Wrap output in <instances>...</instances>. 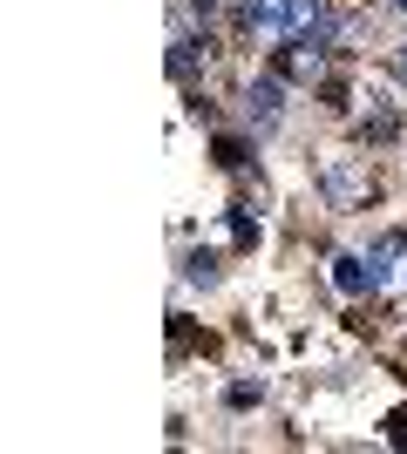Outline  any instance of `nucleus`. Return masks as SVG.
I'll return each instance as SVG.
<instances>
[{"instance_id": "1a4fd4ad", "label": "nucleus", "mask_w": 407, "mask_h": 454, "mask_svg": "<svg viewBox=\"0 0 407 454\" xmlns=\"http://www.w3.org/2000/svg\"><path fill=\"white\" fill-rule=\"evenodd\" d=\"M191 7H197V14H211V7H217V0H191Z\"/></svg>"}, {"instance_id": "0eeeda50", "label": "nucleus", "mask_w": 407, "mask_h": 454, "mask_svg": "<svg viewBox=\"0 0 407 454\" xmlns=\"http://www.w3.org/2000/svg\"><path fill=\"white\" fill-rule=\"evenodd\" d=\"M191 278H197V285L217 278V258H211V251H197V258H191Z\"/></svg>"}, {"instance_id": "39448f33", "label": "nucleus", "mask_w": 407, "mask_h": 454, "mask_svg": "<svg viewBox=\"0 0 407 454\" xmlns=\"http://www.w3.org/2000/svg\"><path fill=\"white\" fill-rule=\"evenodd\" d=\"M170 75H176V82L197 75V41H176V48H170Z\"/></svg>"}, {"instance_id": "f03ea898", "label": "nucleus", "mask_w": 407, "mask_h": 454, "mask_svg": "<svg viewBox=\"0 0 407 454\" xmlns=\"http://www.w3.org/2000/svg\"><path fill=\"white\" fill-rule=\"evenodd\" d=\"M333 285L347 292V299H360V292H380V271H373V258H333Z\"/></svg>"}, {"instance_id": "423d86ee", "label": "nucleus", "mask_w": 407, "mask_h": 454, "mask_svg": "<svg viewBox=\"0 0 407 454\" xmlns=\"http://www.w3.org/2000/svg\"><path fill=\"white\" fill-rule=\"evenodd\" d=\"M333 197H360V176H353L347 163H340V170H333Z\"/></svg>"}, {"instance_id": "7ed1b4c3", "label": "nucleus", "mask_w": 407, "mask_h": 454, "mask_svg": "<svg viewBox=\"0 0 407 454\" xmlns=\"http://www.w3.org/2000/svg\"><path fill=\"white\" fill-rule=\"evenodd\" d=\"M373 271H380V292L407 278V238H401V231H387V238L373 245Z\"/></svg>"}, {"instance_id": "9d476101", "label": "nucleus", "mask_w": 407, "mask_h": 454, "mask_svg": "<svg viewBox=\"0 0 407 454\" xmlns=\"http://www.w3.org/2000/svg\"><path fill=\"white\" fill-rule=\"evenodd\" d=\"M394 7H401V14H407V0H394Z\"/></svg>"}, {"instance_id": "20e7f679", "label": "nucleus", "mask_w": 407, "mask_h": 454, "mask_svg": "<svg viewBox=\"0 0 407 454\" xmlns=\"http://www.w3.org/2000/svg\"><path fill=\"white\" fill-rule=\"evenodd\" d=\"M245 122L252 129H278V82H252L245 89Z\"/></svg>"}, {"instance_id": "6e6552de", "label": "nucleus", "mask_w": 407, "mask_h": 454, "mask_svg": "<svg viewBox=\"0 0 407 454\" xmlns=\"http://www.w3.org/2000/svg\"><path fill=\"white\" fill-rule=\"evenodd\" d=\"M394 68H401V75H407V41H401V55H394Z\"/></svg>"}, {"instance_id": "f257e3e1", "label": "nucleus", "mask_w": 407, "mask_h": 454, "mask_svg": "<svg viewBox=\"0 0 407 454\" xmlns=\"http://www.w3.org/2000/svg\"><path fill=\"white\" fill-rule=\"evenodd\" d=\"M245 14H252V27L286 35V41H319V27H326V7H319V0H252Z\"/></svg>"}]
</instances>
